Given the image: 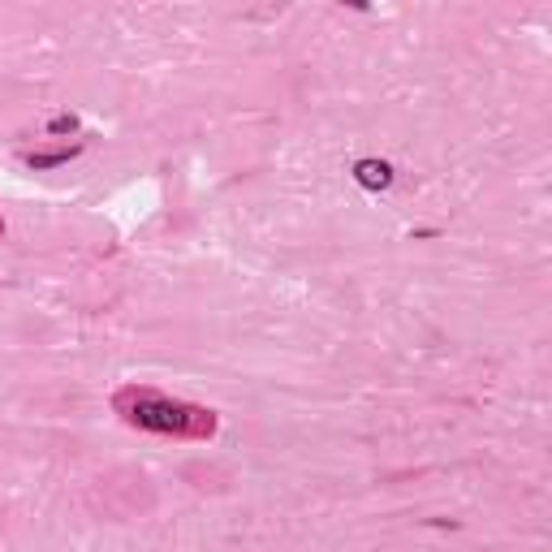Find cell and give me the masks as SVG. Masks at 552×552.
I'll use <instances>...</instances> for the list:
<instances>
[{
  "instance_id": "obj_1",
  "label": "cell",
  "mask_w": 552,
  "mask_h": 552,
  "mask_svg": "<svg viewBox=\"0 0 552 552\" xmlns=\"http://www.w3.org/2000/svg\"><path fill=\"white\" fill-rule=\"evenodd\" d=\"M126 410H130V423L147 427V432H186V427H190V414H199V410H186V406L169 402V397H156V393H138V397H130Z\"/></svg>"
},
{
  "instance_id": "obj_2",
  "label": "cell",
  "mask_w": 552,
  "mask_h": 552,
  "mask_svg": "<svg viewBox=\"0 0 552 552\" xmlns=\"http://www.w3.org/2000/svg\"><path fill=\"white\" fill-rule=\"evenodd\" d=\"M354 182L363 190H389L393 186V169L384 160H358L354 164Z\"/></svg>"
},
{
  "instance_id": "obj_3",
  "label": "cell",
  "mask_w": 552,
  "mask_h": 552,
  "mask_svg": "<svg viewBox=\"0 0 552 552\" xmlns=\"http://www.w3.org/2000/svg\"><path fill=\"white\" fill-rule=\"evenodd\" d=\"M78 156V147H61V151H39V156H26V164L39 173V169H57V164H69Z\"/></svg>"
},
{
  "instance_id": "obj_4",
  "label": "cell",
  "mask_w": 552,
  "mask_h": 552,
  "mask_svg": "<svg viewBox=\"0 0 552 552\" xmlns=\"http://www.w3.org/2000/svg\"><path fill=\"white\" fill-rule=\"evenodd\" d=\"M48 130H52V134H74V130H78V117H74V113H61V117L48 121Z\"/></svg>"
}]
</instances>
